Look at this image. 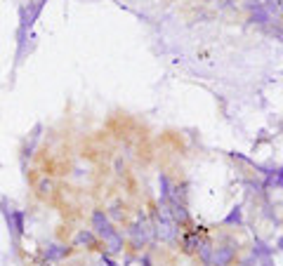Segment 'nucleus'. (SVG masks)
Returning a JSON list of instances; mask_svg holds the SVG:
<instances>
[{"label": "nucleus", "instance_id": "nucleus-1", "mask_svg": "<svg viewBox=\"0 0 283 266\" xmlns=\"http://www.w3.org/2000/svg\"><path fill=\"white\" fill-rule=\"evenodd\" d=\"M92 229H95V235L102 238V240H106V238H111V235L116 233V229L111 226L109 217L102 212V210H95V212H92Z\"/></svg>", "mask_w": 283, "mask_h": 266}, {"label": "nucleus", "instance_id": "nucleus-2", "mask_svg": "<svg viewBox=\"0 0 283 266\" xmlns=\"http://www.w3.org/2000/svg\"><path fill=\"white\" fill-rule=\"evenodd\" d=\"M156 233L161 235V240H173L175 233H177V229H175V222L163 214V217H158V222H156Z\"/></svg>", "mask_w": 283, "mask_h": 266}, {"label": "nucleus", "instance_id": "nucleus-3", "mask_svg": "<svg viewBox=\"0 0 283 266\" xmlns=\"http://www.w3.org/2000/svg\"><path fill=\"white\" fill-rule=\"evenodd\" d=\"M234 257H236V250L231 245L215 247V252H212V266H229L234 262Z\"/></svg>", "mask_w": 283, "mask_h": 266}, {"label": "nucleus", "instance_id": "nucleus-4", "mask_svg": "<svg viewBox=\"0 0 283 266\" xmlns=\"http://www.w3.org/2000/svg\"><path fill=\"white\" fill-rule=\"evenodd\" d=\"M73 247H87V250L97 247V235H95V231H90V229L78 231L76 238H73Z\"/></svg>", "mask_w": 283, "mask_h": 266}, {"label": "nucleus", "instance_id": "nucleus-5", "mask_svg": "<svg viewBox=\"0 0 283 266\" xmlns=\"http://www.w3.org/2000/svg\"><path fill=\"white\" fill-rule=\"evenodd\" d=\"M66 255H69V247H66V245H50V247L45 250V259H47V262L64 259Z\"/></svg>", "mask_w": 283, "mask_h": 266}, {"label": "nucleus", "instance_id": "nucleus-6", "mask_svg": "<svg viewBox=\"0 0 283 266\" xmlns=\"http://www.w3.org/2000/svg\"><path fill=\"white\" fill-rule=\"evenodd\" d=\"M132 235H135L137 245H140V243H146V240L151 238V229H149V224L142 222V226H140V224H135V226H132Z\"/></svg>", "mask_w": 283, "mask_h": 266}, {"label": "nucleus", "instance_id": "nucleus-7", "mask_svg": "<svg viewBox=\"0 0 283 266\" xmlns=\"http://www.w3.org/2000/svg\"><path fill=\"white\" fill-rule=\"evenodd\" d=\"M38 193L40 196H47V193H52V181L50 179H43L40 184H38Z\"/></svg>", "mask_w": 283, "mask_h": 266}, {"label": "nucleus", "instance_id": "nucleus-8", "mask_svg": "<svg viewBox=\"0 0 283 266\" xmlns=\"http://www.w3.org/2000/svg\"><path fill=\"white\" fill-rule=\"evenodd\" d=\"M279 247H281V250H283V238H281V240H279Z\"/></svg>", "mask_w": 283, "mask_h": 266}]
</instances>
